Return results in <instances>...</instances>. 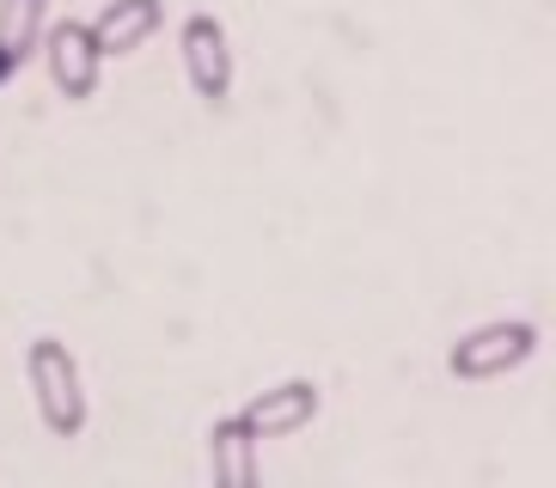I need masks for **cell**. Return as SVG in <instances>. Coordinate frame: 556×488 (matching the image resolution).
<instances>
[{
  "instance_id": "obj_3",
  "label": "cell",
  "mask_w": 556,
  "mask_h": 488,
  "mask_svg": "<svg viewBox=\"0 0 556 488\" xmlns=\"http://www.w3.org/2000/svg\"><path fill=\"white\" fill-rule=\"evenodd\" d=\"M43 67H50V86L67 98V104H86L104 80V55L92 43V25L86 18H55L43 25V43H37Z\"/></svg>"
},
{
  "instance_id": "obj_7",
  "label": "cell",
  "mask_w": 556,
  "mask_h": 488,
  "mask_svg": "<svg viewBox=\"0 0 556 488\" xmlns=\"http://www.w3.org/2000/svg\"><path fill=\"white\" fill-rule=\"evenodd\" d=\"M165 25V0H104V13L92 18V43L99 55H135L153 31Z\"/></svg>"
},
{
  "instance_id": "obj_4",
  "label": "cell",
  "mask_w": 556,
  "mask_h": 488,
  "mask_svg": "<svg viewBox=\"0 0 556 488\" xmlns=\"http://www.w3.org/2000/svg\"><path fill=\"white\" fill-rule=\"evenodd\" d=\"M178 55H184V80L202 104H227L232 98V43L227 25L214 13H190L178 25Z\"/></svg>"
},
{
  "instance_id": "obj_6",
  "label": "cell",
  "mask_w": 556,
  "mask_h": 488,
  "mask_svg": "<svg viewBox=\"0 0 556 488\" xmlns=\"http://www.w3.org/2000/svg\"><path fill=\"white\" fill-rule=\"evenodd\" d=\"M208 483L214 488H263V464H257V434L239 415H220L208 427Z\"/></svg>"
},
{
  "instance_id": "obj_5",
  "label": "cell",
  "mask_w": 556,
  "mask_h": 488,
  "mask_svg": "<svg viewBox=\"0 0 556 488\" xmlns=\"http://www.w3.org/2000/svg\"><path fill=\"white\" fill-rule=\"evenodd\" d=\"M318 403H325V397H318L312 378H281V385L257 390V397L239 409V422H245L257 439H288V434H300V427H312Z\"/></svg>"
},
{
  "instance_id": "obj_1",
  "label": "cell",
  "mask_w": 556,
  "mask_h": 488,
  "mask_svg": "<svg viewBox=\"0 0 556 488\" xmlns=\"http://www.w3.org/2000/svg\"><path fill=\"white\" fill-rule=\"evenodd\" d=\"M31 373V397H37V422L55 439H80L86 434V385H80V360L67 355V342L37 336L25 355Z\"/></svg>"
},
{
  "instance_id": "obj_8",
  "label": "cell",
  "mask_w": 556,
  "mask_h": 488,
  "mask_svg": "<svg viewBox=\"0 0 556 488\" xmlns=\"http://www.w3.org/2000/svg\"><path fill=\"white\" fill-rule=\"evenodd\" d=\"M50 0H0V86H13L43 43Z\"/></svg>"
},
{
  "instance_id": "obj_2",
  "label": "cell",
  "mask_w": 556,
  "mask_h": 488,
  "mask_svg": "<svg viewBox=\"0 0 556 488\" xmlns=\"http://www.w3.org/2000/svg\"><path fill=\"white\" fill-rule=\"evenodd\" d=\"M539 355V324L532 318H490V324L465 330V336L446 348V373L465 378V385H490L507 378L514 367Z\"/></svg>"
}]
</instances>
